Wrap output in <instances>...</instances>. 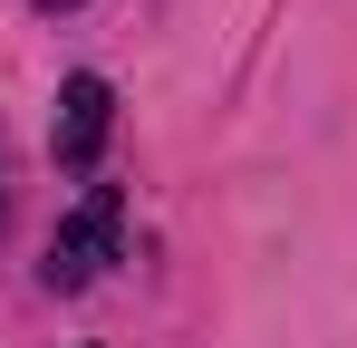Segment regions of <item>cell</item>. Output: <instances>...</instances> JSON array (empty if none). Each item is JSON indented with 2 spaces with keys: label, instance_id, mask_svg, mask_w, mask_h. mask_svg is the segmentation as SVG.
I'll list each match as a JSON object with an SVG mask.
<instances>
[{
  "label": "cell",
  "instance_id": "1",
  "mask_svg": "<svg viewBox=\"0 0 357 348\" xmlns=\"http://www.w3.org/2000/svg\"><path fill=\"white\" fill-rule=\"evenodd\" d=\"M116 232H126V203H116V184H97V194H87V203H77V213L49 232L39 281H49V290H87L107 261H116Z\"/></svg>",
  "mask_w": 357,
  "mask_h": 348
},
{
  "label": "cell",
  "instance_id": "2",
  "mask_svg": "<svg viewBox=\"0 0 357 348\" xmlns=\"http://www.w3.org/2000/svg\"><path fill=\"white\" fill-rule=\"evenodd\" d=\"M107 126H116V87H107V78H68V87H59V126H49L59 165L87 174V165H97V145H107Z\"/></svg>",
  "mask_w": 357,
  "mask_h": 348
},
{
  "label": "cell",
  "instance_id": "3",
  "mask_svg": "<svg viewBox=\"0 0 357 348\" xmlns=\"http://www.w3.org/2000/svg\"><path fill=\"white\" fill-rule=\"evenodd\" d=\"M39 10H68V0H39Z\"/></svg>",
  "mask_w": 357,
  "mask_h": 348
}]
</instances>
